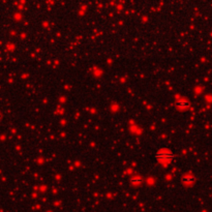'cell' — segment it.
I'll return each mask as SVG.
<instances>
[{
	"label": "cell",
	"instance_id": "obj_1",
	"mask_svg": "<svg viewBox=\"0 0 212 212\" xmlns=\"http://www.w3.org/2000/svg\"><path fill=\"white\" fill-rule=\"evenodd\" d=\"M172 157H173V155L168 150H160L156 154V158L159 160H169Z\"/></svg>",
	"mask_w": 212,
	"mask_h": 212
},
{
	"label": "cell",
	"instance_id": "obj_2",
	"mask_svg": "<svg viewBox=\"0 0 212 212\" xmlns=\"http://www.w3.org/2000/svg\"><path fill=\"white\" fill-rule=\"evenodd\" d=\"M141 178H138V177H136V178H131L130 179V182L132 183V184H138V183H141Z\"/></svg>",
	"mask_w": 212,
	"mask_h": 212
},
{
	"label": "cell",
	"instance_id": "obj_3",
	"mask_svg": "<svg viewBox=\"0 0 212 212\" xmlns=\"http://www.w3.org/2000/svg\"><path fill=\"white\" fill-rule=\"evenodd\" d=\"M187 103H185V101H177V106H179V107H183V106H186Z\"/></svg>",
	"mask_w": 212,
	"mask_h": 212
}]
</instances>
